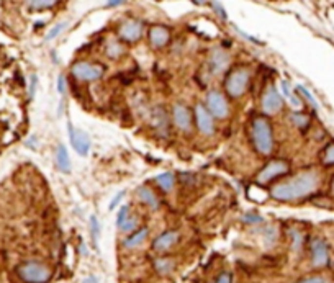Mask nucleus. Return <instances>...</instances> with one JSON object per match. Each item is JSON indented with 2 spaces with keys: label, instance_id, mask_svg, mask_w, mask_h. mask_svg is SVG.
Wrapping results in <instances>:
<instances>
[{
  "label": "nucleus",
  "instance_id": "1",
  "mask_svg": "<svg viewBox=\"0 0 334 283\" xmlns=\"http://www.w3.org/2000/svg\"><path fill=\"white\" fill-rule=\"evenodd\" d=\"M319 187V175L316 170H306L292 177L285 182H280L272 189V197L280 202H294L301 200L314 193Z\"/></svg>",
  "mask_w": 334,
  "mask_h": 283
},
{
  "label": "nucleus",
  "instance_id": "2",
  "mask_svg": "<svg viewBox=\"0 0 334 283\" xmlns=\"http://www.w3.org/2000/svg\"><path fill=\"white\" fill-rule=\"evenodd\" d=\"M18 277L25 283H46L51 278V270L46 264L38 262V260H28L23 262L17 268Z\"/></svg>",
  "mask_w": 334,
  "mask_h": 283
},
{
  "label": "nucleus",
  "instance_id": "3",
  "mask_svg": "<svg viewBox=\"0 0 334 283\" xmlns=\"http://www.w3.org/2000/svg\"><path fill=\"white\" fill-rule=\"evenodd\" d=\"M253 139L255 149L260 154H271L274 148V139H272V130L271 125L265 118H255L253 123Z\"/></svg>",
  "mask_w": 334,
  "mask_h": 283
},
{
  "label": "nucleus",
  "instance_id": "4",
  "mask_svg": "<svg viewBox=\"0 0 334 283\" xmlns=\"http://www.w3.org/2000/svg\"><path fill=\"white\" fill-rule=\"evenodd\" d=\"M72 75L79 80H85V82H92L97 80L103 75V67L98 66V64H92V62H87V61H80L76 62L72 66Z\"/></svg>",
  "mask_w": 334,
  "mask_h": 283
},
{
  "label": "nucleus",
  "instance_id": "5",
  "mask_svg": "<svg viewBox=\"0 0 334 283\" xmlns=\"http://www.w3.org/2000/svg\"><path fill=\"white\" fill-rule=\"evenodd\" d=\"M249 84V72L246 69H237L235 72H231L226 79V90L231 97H241L244 94L246 87Z\"/></svg>",
  "mask_w": 334,
  "mask_h": 283
},
{
  "label": "nucleus",
  "instance_id": "6",
  "mask_svg": "<svg viewBox=\"0 0 334 283\" xmlns=\"http://www.w3.org/2000/svg\"><path fill=\"white\" fill-rule=\"evenodd\" d=\"M207 107H208L210 115H213L216 118H226L228 113H230L225 95L221 92H216V90H212V92L207 95Z\"/></svg>",
  "mask_w": 334,
  "mask_h": 283
},
{
  "label": "nucleus",
  "instance_id": "7",
  "mask_svg": "<svg viewBox=\"0 0 334 283\" xmlns=\"http://www.w3.org/2000/svg\"><path fill=\"white\" fill-rule=\"evenodd\" d=\"M69 138H71V144L74 151L79 156H87L90 152V148H92V143H90V138L85 131L82 130H74L72 125H69Z\"/></svg>",
  "mask_w": 334,
  "mask_h": 283
},
{
  "label": "nucleus",
  "instance_id": "8",
  "mask_svg": "<svg viewBox=\"0 0 334 283\" xmlns=\"http://www.w3.org/2000/svg\"><path fill=\"white\" fill-rule=\"evenodd\" d=\"M311 264H313V267H324L328 265L329 262V250H328V245L326 243H324L323 239H319V237H316V239L311 241Z\"/></svg>",
  "mask_w": 334,
  "mask_h": 283
},
{
  "label": "nucleus",
  "instance_id": "9",
  "mask_svg": "<svg viewBox=\"0 0 334 283\" xmlns=\"http://www.w3.org/2000/svg\"><path fill=\"white\" fill-rule=\"evenodd\" d=\"M282 95L278 94V90L275 87H269L267 92L264 94L262 97V112L267 113V115H275L282 110Z\"/></svg>",
  "mask_w": 334,
  "mask_h": 283
},
{
  "label": "nucleus",
  "instance_id": "10",
  "mask_svg": "<svg viewBox=\"0 0 334 283\" xmlns=\"http://www.w3.org/2000/svg\"><path fill=\"white\" fill-rule=\"evenodd\" d=\"M288 172V166L283 161H274L271 164H267L262 170H260L257 180L260 184H265V182H271L272 179H275V177L282 175V173H287Z\"/></svg>",
  "mask_w": 334,
  "mask_h": 283
},
{
  "label": "nucleus",
  "instance_id": "11",
  "mask_svg": "<svg viewBox=\"0 0 334 283\" xmlns=\"http://www.w3.org/2000/svg\"><path fill=\"white\" fill-rule=\"evenodd\" d=\"M195 118H196V125H198V130L202 131L203 134H213L215 131V125L212 120V115L207 108L203 107L202 103H198L195 107Z\"/></svg>",
  "mask_w": 334,
  "mask_h": 283
},
{
  "label": "nucleus",
  "instance_id": "12",
  "mask_svg": "<svg viewBox=\"0 0 334 283\" xmlns=\"http://www.w3.org/2000/svg\"><path fill=\"white\" fill-rule=\"evenodd\" d=\"M143 35V25L136 20H128L120 26V36L128 43H135Z\"/></svg>",
  "mask_w": 334,
  "mask_h": 283
},
{
  "label": "nucleus",
  "instance_id": "13",
  "mask_svg": "<svg viewBox=\"0 0 334 283\" xmlns=\"http://www.w3.org/2000/svg\"><path fill=\"white\" fill-rule=\"evenodd\" d=\"M174 121H176L177 128H180V130H184V131H189L192 126V116H190L189 108L180 103H177L176 107H174Z\"/></svg>",
  "mask_w": 334,
  "mask_h": 283
},
{
  "label": "nucleus",
  "instance_id": "14",
  "mask_svg": "<svg viewBox=\"0 0 334 283\" xmlns=\"http://www.w3.org/2000/svg\"><path fill=\"white\" fill-rule=\"evenodd\" d=\"M177 239H179V232L177 231H167V232H162L159 237H156L154 243H153V249L154 250H159V252H162V250H167L171 249L174 244L177 243Z\"/></svg>",
  "mask_w": 334,
  "mask_h": 283
},
{
  "label": "nucleus",
  "instance_id": "15",
  "mask_svg": "<svg viewBox=\"0 0 334 283\" xmlns=\"http://www.w3.org/2000/svg\"><path fill=\"white\" fill-rule=\"evenodd\" d=\"M228 64H230V57H228V54L223 51V49H215V51L212 53V56H210V67H212L213 74H219V72H223L228 67Z\"/></svg>",
  "mask_w": 334,
  "mask_h": 283
},
{
  "label": "nucleus",
  "instance_id": "16",
  "mask_svg": "<svg viewBox=\"0 0 334 283\" xmlns=\"http://www.w3.org/2000/svg\"><path fill=\"white\" fill-rule=\"evenodd\" d=\"M151 43H153L154 48H162L164 44L169 41V31L164 26H153L149 33Z\"/></svg>",
  "mask_w": 334,
  "mask_h": 283
},
{
  "label": "nucleus",
  "instance_id": "17",
  "mask_svg": "<svg viewBox=\"0 0 334 283\" xmlns=\"http://www.w3.org/2000/svg\"><path fill=\"white\" fill-rule=\"evenodd\" d=\"M56 161H58V167L61 169L64 173H69L71 172V159H69V152H67L66 146H62V144L58 146Z\"/></svg>",
  "mask_w": 334,
  "mask_h": 283
},
{
  "label": "nucleus",
  "instance_id": "18",
  "mask_svg": "<svg viewBox=\"0 0 334 283\" xmlns=\"http://www.w3.org/2000/svg\"><path fill=\"white\" fill-rule=\"evenodd\" d=\"M138 197L143 200L146 205H149L151 208H159L157 197H156V195L148 189V187H141V189H138Z\"/></svg>",
  "mask_w": 334,
  "mask_h": 283
},
{
  "label": "nucleus",
  "instance_id": "19",
  "mask_svg": "<svg viewBox=\"0 0 334 283\" xmlns=\"http://www.w3.org/2000/svg\"><path fill=\"white\" fill-rule=\"evenodd\" d=\"M146 236H148V229H146V227H143V229H139V231H136L135 234H131L125 241V247H128V249L136 247V245H139L146 239Z\"/></svg>",
  "mask_w": 334,
  "mask_h": 283
},
{
  "label": "nucleus",
  "instance_id": "20",
  "mask_svg": "<svg viewBox=\"0 0 334 283\" xmlns=\"http://www.w3.org/2000/svg\"><path fill=\"white\" fill-rule=\"evenodd\" d=\"M174 265H176V262H174L172 259H167V257L154 260V268L159 273H171L174 270Z\"/></svg>",
  "mask_w": 334,
  "mask_h": 283
},
{
  "label": "nucleus",
  "instance_id": "21",
  "mask_svg": "<svg viewBox=\"0 0 334 283\" xmlns=\"http://www.w3.org/2000/svg\"><path fill=\"white\" fill-rule=\"evenodd\" d=\"M156 182H157V185L161 187L162 190L171 191V190H172V187H174V175H172L171 172L161 173V175L156 177Z\"/></svg>",
  "mask_w": 334,
  "mask_h": 283
},
{
  "label": "nucleus",
  "instance_id": "22",
  "mask_svg": "<svg viewBox=\"0 0 334 283\" xmlns=\"http://www.w3.org/2000/svg\"><path fill=\"white\" fill-rule=\"evenodd\" d=\"M280 85H282V92H283V95H285V97L288 98V102L294 105L295 108L301 107L300 98H298V97H295V95H294V92H292V89H290V85H288V82H287V80H283Z\"/></svg>",
  "mask_w": 334,
  "mask_h": 283
},
{
  "label": "nucleus",
  "instance_id": "23",
  "mask_svg": "<svg viewBox=\"0 0 334 283\" xmlns=\"http://www.w3.org/2000/svg\"><path fill=\"white\" fill-rule=\"evenodd\" d=\"M30 8H35V10H44V8H51L56 5L58 2L54 0H35V2H26Z\"/></svg>",
  "mask_w": 334,
  "mask_h": 283
},
{
  "label": "nucleus",
  "instance_id": "24",
  "mask_svg": "<svg viewBox=\"0 0 334 283\" xmlns=\"http://www.w3.org/2000/svg\"><path fill=\"white\" fill-rule=\"evenodd\" d=\"M290 120L294 121V125L298 126L300 130H303V128L308 126V116L301 115V113H294V115L290 116Z\"/></svg>",
  "mask_w": 334,
  "mask_h": 283
},
{
  "label": "nucleus",
  "instance_id": "25",
  "mask_svg": "<svg viewBox=\"0 0 334 283\" xmlns=\"http://www.w3.org/2000/svg\"><path fill=\"white\" fill-rule=\"evenodd\" d=\"M323 164L334 166V144H328L323 152Z\"/></svg>",
  "mask_w": 334,
  "mask_h": 283
},
{
  "label": "nucleus",
  "instance_id": "26",
  "mask_svg": "<svg viewBox=\"0 0 334 283\" xmlns=\"http://www.w3.org/2000/svg\"><path fill=\"white\" fill-rule=\"evenodd\" d=\"M136 226H138V220H136L135 216H128V220L120 226V229L123 232H131L136 229Z\"/></svg>",
  "mask_w": 334,
  "mask_h": 283
},
{
  "label": "nucleus",
  "instance_id": "27",
  "mask_svg": "<svg viewBox=\"0 0 334 283\" xmlns=\"http://www.w3.org/2000/svg\"><path fill=\"white\" fill-rule=\"evenodd\" d=\"M66 26H67V21H61V23H58L56 26H53V30L46 35V41L54 39L59 33H61V31H62L64 28H66Z\"/></svg>",
  "mask_w": 334,
  "mask_h": 283
},
{
  "label": "nucleus",
  "instance_id": "28",
  "mask_svg": "<svg viewBox=\"0 0 334 283\" xmlns=\"http://www.w3.org/2000/svg\"><path fill=\"white\" fill-rule=\"evenodd\" d=\"M296 90H298V92H300L301 95H303V97H305L306 100H308V102H310L311 105H313V108H314V110H316V108H318V103H316V100H314L313 95H311V94L308 92V90L305 89L303 85H298V87H296Z\"/></svg>",
  "mask_w": 334,
  "mask_h": 283
},
{
  "label": "nucleus",
  "instance_id": "29",
  "mask_svg": "<svg viewBox=\"0 0 334 283\" xmlns=\"http://www.w3.org/2000/svg\"><path fill=\"white\" fill-rule=\"evenodd\" d=\"M128 216H130V208H128L126 205H125V207H121L120 213H118V216H117V225L121 226L123 223L128 220Z\"/></svg>",
  "mask_w": 334,
  "mask_h": 283
},
{
  "label": "nucleus",
  "instance_id": "30",
  "mask_svg": "<svg viewBox=\"0 0 334 283\" xmlns=\"http://www.w3.org/2000/svg\"><path fill=\"white\" fill-rule=\"evenodd\" d=\"M90 231H92L94 241H97V237H98V231H100V225H98L97 216H92V218H90Z\"/></svg>",
  "mask_w": 334,
  "mask_h": 283
},
{
  "label": "nucleus",
  "instance_id": "31",
  "mask_svg": "<svg viewBox=\"0 0 334 283\" xmlns=\"http://www.w3.org/2000/svg\"><path fill=\"white\" fill-rule=\"evenodd\" d=\"M296 283H329V282L323 277H308V278H303V280H300Z\"/></svg>",
  "mask_w": 334,
  "mask_h": 283
},
{
  "label": "nucleus",
  "instance_id": "32",
  "mask_svg": "<svg viewBox=\"0 0 334 283\" xmlns=\"http://www.w3.org/2000/svg\"><path fill=\"white\" fill-rule=\"evenodd\" d=\"M58 92L61 95H64V92H66V79H64V75L58 77Z\"/></svg>",
  "mask_w": 334,
  "mask_h": 283
},
{
  "label": "nucleus",
  "instance_id": "33",
  "mask_svg": "<svg viewBox=\"0 0 334 283\" xmlns=\"http://www.w3.org/2000/svg\"><path fill=\"white\" fill-rule=\"evenodd\" d=\"M123 195H125V191H118V193H117V197H113V200H112V202H110L108 208H110V209H113V208H115L117 205L120 203V200L123 198Z\"/></svg>",
  "mask_w": 334,
  "mask_h": 283
},
{
  "label": "nucleus",
  "instance_id": "34",
  "mask_svg": "<svg viewBox=\"0 0 334 283\" xmlns=\"http://www.w3.org/2000/svg\"><path fill=\"white\" fill-rule=\"evenodd\" d=\"M215 283H231V275L228 272L221 273V275L216 278V282H215Z\"/></svg>",
  "mask_w": 334,
  "mask_h": 283
},
{
  "label": "nucleus",
  "instance_id": "35",
  "mask_svg": "<svg viewBox=\"0 0 334 283\" xmlns=\"http://www.w3.org/2000/svg\"><path fill=\"white\" fill-rule=\"evenodd\" d=\"M118 53H121V48L118 46V44H112V46H110V49H108V54L112 57H115V56H118Z\"/></svg>",
  "mask_w": 334,
  "mask_h": 283
},
{
  "label": "nucleus",
  "instance_id": "36",
  "mask_svg": "<svg viewBox=\"0 0 334 283\" xmlns=\"http://www.w3.org/2000/svg\"><path fill=\"white\" fill-rule=\"evenodd\" d=\"M212 7H213L215 10H216V12L219 13V15H221L223 20H226V13H225V10H223V7H221V5H218L216 2H212Z\"/></svg>",
  "mask_w": 334,
  "mask_h": 283
},
{
  "label": "nucleus",
  "instance_id": "37",
  "mask_svg": "<svg viewBox=\"0 0 334 283\" xmlns=\"http://www.w3.org/2000/svg\"><path fill=\"white\" fill-rule=\"evenodd\" d=\"M36 82H38V77H36L35 74L31 75V87H30V97H33L35 94V89H36Z\"/></svg>",
  "mask_w": 334,
  "mask_h": 283
},
{
  "label": "nucleus",
  "instance_id": "38",
  "mask_svg": "<svg viewBox=\"0 0 334 283\" xmlns=\"http://www.w3.org/2000/svg\"><path fill=\"white\" fill-rule=\"evenodd\" d=\"M82 283H98V278L94 277V275H90V277L84 278V282H82Z\"/></svg>",
  "mask_w": 334,
  "mask_h": 283
},
{
  "label": "nucleus",
  "instance_id": "39",
  "mask_svg": "<svg viewBox=\"0 0 334 283\" xmlns=\"http://www.w3.org/2000/svg\"><path fill=\"white\" fill-rule=\"evenodd\" d=\"M244 221L251 223V221H262V220H260V216H246V218H244Z\"/></svg>",
  "mask_w": 334,
  "mask_h": 283
},
{
  "label": "nucleus",
  "instance_id": "40",
  "mask_svg": "<svg viewBox=\"0 0 334 283\" xmlns=\"http://www.w3.org/2000/svg\"><path fill=\"white\" fill-rule=\"evenodd\" d=\"M123 2H108V7H113V5H121Z\"/></svg>",
  "mask_w": 334,
  "mask_h": 283
},
{
  "label": "nucleus",
  "instance_id": "41",
  "mask_svg": "<svg viewBox=\"0 0 334 283\" xmlns=\"http://www.w3.org/2000/svg\"><path fill=\"white\" fill-rule=\"evenodd\" d=\"M333 191H334V180H333Z\"/></svg>",
  "mask_w": 334,
  "mask_h": 283
}]
</instances>
